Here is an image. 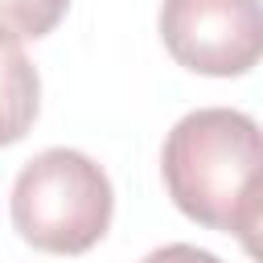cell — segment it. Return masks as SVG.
I'll return each mask as SVG.
<instances>
[{
	"label": "cell",
	"instance_id": "cell-7",
	"mask_svg": "<svg viewBox=\"0 0 263 263\" xmlns=\"http://www.w3.org/2000/svg\"><path fill=\"white\" fill-rule=\"evenodd\" d=\"M140 263H222V259L214 251H201L189 242H168V247H156L152 255H144Z\"/></svg>",
	"mask_w": 263,
	"mask_h": 263
},
{
	"label": "cell",
	"instance_id": "cell-2",
	"mask_svg": "<svg viewBox=\"0 0 263 263\" xmlns=\"http://www.w3.org/2000/svg\"><path fill=\"white\" fill-rule=\"evenodd\" d=\"M111 214V181L86 152L45 148L16 173L12 226L37 251L82 255L107 234Z\"/></svg>",
	"mask_w": 263,
	"mask_h": 263
},
{
	"label": "cell",
	"instance_id": "cell-3",
	"mask_svg": "<svg viewBox=\"0 0 263 263\" xmlns=\"http://www.w3.org/2000/svg\"><path fill=\"white\" fill-rule=\"evenodd\" d=\"M160 41L193 74H247L263 58V0H164Z\"/></svg>",
	"mask_w": 263,
	"mask_h": 263
},
{
	"label": "cell",
	"instance_id": "cell-6",
	"mask_svg": "<svg viewBox=\"0 0 263 263\" xmlns=\"http://www.w3.org/2000/svg\"><path fill=\"white\" fill-rule=\"evenodd\" d=\"M230 234L242 242V251H247L255 263H263V173H259V181L251 185V193L242 197V205H238V214H234V222H230Z\"/></svg>",
	"mask_w": 263,
	"mask_h": 263
},
{
	"label": "cell",
	"instance_id": "cell-5",
	"mask_svg": "<svg viewBox=\"0 0 263 263\" xmlns=\"http://www.w3.org/2000/svg\"><path fill=\"white\" fill-rule=\"evenodd\" d=\"M70 0H0V33L12 41H37L58 29Z\"/></svg>",
	"mask_w": 263,
	"mask_h": 263
},
{
	"label": "cell",
	"instance_id": "cell-1",
	"mask_svg": "<svg viewBox=\"0 0 263 263\" xmlns=\"http://www.w3.org/2000/svg\"><path fill=\"white\" fill-rule=\"evenodd\" d=\"M160 173L173 205L205 230H226L263 173V127L230 107H197L173 123Z\"/></svg>",
	"mask_w": 263,
	"mask_h": 263
},
{
	"label": "cell",
	"instance_id": "cell-4",
	"mask_svg": "<svg viewBox=\"0 0 263 263\" xmlns=\"http://www.w3.org/2000/svg\"><path fill=\"white\" fill-rule=\"evenodd\" d=\"M37 107H41V78L25 58L21 41L0 33V148L16 144L33 127Z\"/></svg>",
	"mask_w": 263,
	"mask_h": 263
}]
</instances>
